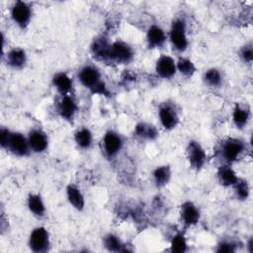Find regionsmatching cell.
I'll list each match as a JSON object with an SVG mask.
<instances>
[{
  "instance_id": "32",
  "label": "cell",
  "mask_w": 253,
  "mask_h": 253,
  "mask_svg": "<svg viewBox=\"0 0 253 253\" xmlns=\"http://www.w3.org/2000/svg\"><path fill=\"white\" fill-rule=\"evenodd\" d=\"M217 252H226V253H230V252H234L235 248L234 245L231 242H227V241H223L221 242L216 249Z\"/></svg>"
},
{
  "instance_id": "6",
  "label": "cell",
  "mask_w": 253,
  "mask_h": 253,
  "mask_svg": "<svg viewBox=\"0 0 253 253\" xmlns=\"http://www.w3.org/2000/svg\"><path fill=\"white\" fill-rule=\"evenodd\" d=\"M187 153L188 159L193 168L199 170L204 166L206 161V153L199 142L190 141L187 148Z\"/></svg>"
},
{
  "instance_id": "34",
  "label": "cell",
  "mask_w": 253,
  "mask_h": 253,
  "mask_svg": "<svg viewBox=\"0 0 253 253\" xmlns=\"http://www.w3.org/2000/svg\"><path fill=\"white\" fill-rule=\"evenodd\" d=\"M248 248H249V251L252 252V239H250L248 242Z\"/></svg>"
},
{
  "instance_id": "19",
  "label": "cell",
  "mask_w": 253,
  "mask_h": 253,
  "mask_svg": "<svg viewBox=\"0 0 253 253\" xmlns=\"http://www.w3.org/2000/svg\"><path fill=\"white\" fill-rule=\"evenodd\" d=\"M7 62L15 68L22 67L26 62V53L22 48H13L7 54Z\"/></svg>"
},
{
  "instance_id": "13",
  "label": "cell",
  "mask_w": 253,
  "mask_h": 253,
  "mask_svg": "<svg viewBox=\"0 0 253 253\" xmlns=\"http://www.w3.org/2000/svg\"><path fill=\"white\" fill-rule=\"evenodd\" d=\"M146 39H147V43L149 48H155V47L161 46L164 43L166 40V36L164 31L160 27L153 25L147 31Z\"/></svg>"
},
{
  "instance_id": "29",
  "label": "cell",
  "mask_w": 253,
  "mask_h": 253,
  "mask_svg": "<svg viewBox=\"0 0 253 253\" xmlns=\"http://www.w3.org/2000/svg\"><path fill=\"white\" fill-rule=\"evenodd\" d=\"M187 250V242L182 234H176L171 241V251L183 253Z\"/></svg>"
},
{
  "instance_id": "11",
  "label": "cell",
  "mask_w": 253,
  "mask_h": 253,
  "mask_svg": "<svg viewBox=\"0 0 253 253\" xmlns=\"http://www.w3.org/2000/svg\"><path fill=\"white\" fill-rule=\"evenodd\" d=\"M28 141L30 148L35 152H42L47 146L46 135L39 129H34L30 132Z\"/></svg>"
},
{
  "instance_id": "20",
  "label": "cell",
  "mask_w": 253,
  "mask_h": 253,
  "mask_svg": "<svg viewBox=\"0 0 253 253\" xmlns=\"http://www.w3.org/2000/svg\"><path fill=\"white\" fill-rule=\"evenodd\" d=\"M53 84L61 94H66L72 87V81L66 73L60 72L53 77Z\"/></svg>"
},
{
  "instance_id": "1",
  "label": "cell",
  "mask_w": 253,
  "mask_h": 253,
  "mask_svg": "<svg viewBox=\"0 0 253 253\" xmlns=\"http://www.w3.org/2000/svg\"><path fill=\"white\" fill-rule=\"evenodd\" d=\"M80 82L94 94L109 96V90L101 80L99 71L92 66H85L79 72Z\"/></svg>"
},
{
  "instance_id": "26",
  "label": "cell",
  "mask_w": 253,
  "mask_h": 253,
  "mask_svg": "<svg viewBox=\"0 0 253 253\" xmlns=\"http://www.w3.org/2000/svg\"><path fill=\"white\" fill-rule=\"evenodd\" d=\"M178 70L185 76H191L196 70L194 63L188 58H180L177 62Z\"/></svg>"
},
{
  "instance_id": "16",
  "label": "cell",
  "mask_w": 253,
  "mask_h": 253,
  "mask_svg": "<svg viewBox=\"0 0 253 253\" xmlns=\"http://www.w3.org/2000/svg\"><path fill=\"white\" fill-rule=\"evenodd\" d=\"M76 110H77V107L74 100L68 95H64L60 100V103L58 106V112L60 116L63 119L70 121L73 119L74 114L76 113Z\"/></svg>"
},
{
  "instance_id": "2",
  "label": "cell",
  "mask_w": 253,
  "mask_h": 253,
  "mask_svg": "<svg viewBox=\"0 0 253 253\" xmlns=\"http://www.w3.org/2000/svg\"><path fill=\"white\" fill-rule=\"evenodd\" d=\"M170 40L176 49L183 51L188 45V40L186 36L185 22L181 19H177L173 22L170 31Z\"/></svg>"
},
{
  "instance_id": "5",
  "label": "cell",
  "mask_w": 253,
  "mask_h": 253,
  "mask_svg": "<svg viewBox=\"0 0 253 253\" xmlns=\"http://www.w3.org/2000/svg\"><path fill=\"white\" fill-rule=\"evenodd\" d=\"M29 141L18 132H10L6 147L16 155L24 156L28 153Z\"/></svg>"
},
{
  "instance_id": "3",
  "label": "cell",
  "mask_w": 253,
  "mask_h": 253,
  "mask_svg": "<svg viewBox=\"0 0 253 253\" xmlns=\"http://www.w3.org/2000/svg\"><path fill=\"white\" fill-rule=\"evenodd\" d=\"M29 244L34 252H44L48 249V233L44 227H38L33 230L30 236Z\"/></svg>"
},
{
  "instance_id": "4",
  "label": "cell",
  "mask_w": 253,
  "mask_h": 253,
  "mask_svg": "<svg viewBox=\"0 0 253 253\" xmlns=\"http://www.w3.org/2000/svg\"><path fill=\"white\" fill-rule=\"evenodd\" d=\"M132 58V49L124 42H116L110 46V60L128 62Z\"/></svg>"
},
{
  "instance_id": "10",
  "label": "cell",
  "mask_w": 253,
  "mask_h": 253,
  "mask_svg": "<svg viewBox=\"0 0 253 253\" xmlns=\"http://www.w3.org/2000/svg\"><path fill=\"white\" fill-rule=\"evenodd\" d=\"M181 217L183 219V222L186 225H188V226L194 225L200 219L199 210L196 208V206L193 203L187 202L182 205Z\"/></svg>"
},
{
  "instance_id": "12",
  "label": "cell",
  "mask_w": 253,
  "mask_h": 253,
  "mask_svg": "<svg viewBox=\"0 0 253 253\" xmlns=\"http://www.w3.org/2000/svg\"><path fill=\"white\" fill-rule=\"evenodd\" d=\"M122 147V139L121 137L113 132L108 131L104 136V148L109 157L116 155Z\"/></svg>"
},
{
  "instance_id": "21",
  "label": "cell",
  "mask_w": 253,
  "mask_h": 253,
  "mask_svg": "<svg viewBox=\"0 0 253 253\" xmlns=\"http://www.w3.org/2000/svg\"><path fill=\"white\" fill-rule=\"evenodd\" d=\"M153 177H154V182L156 186L161 187L166 185L171 177V170L169 166H160L157 167L154 172H153Z\"/></svg>"
},
{
  "instance_id": "22",
  "label": "cell",
  "mask_w": 253,
  "mask_h": 253,
  "mask_svg": "<svg viewBox=\"0 0 253 253\" xmlns=\"http://www.w3.org/2000/svg\"><path fill=\"white\" fill-rule=\"evenodd\" d=\"M135 134L141 138L154 139L157 136V130L151 125L140 123L135 127Z\"/></svg>"
},
{
  "instance_id": "28",
  "label": "cell",
  "mask_w": 253,
  "mask_h": 253,
  "mask_svg": "<svg viewBox=\"0 0 253 253\" xmlns=\"http://www.w3.org/2000/svg\"><path fill=\"white\" fill-rule=\"evenodd\" d=\"M105 246L109 251H114V252L126 251L124 249V245L121 243L120 239L113 234H109L105 238Z\"/></svg>"
},
{
  "instance_id": "33",
  "label": "cell",
  "mask_w": 253,
  "mask_h": 253,
  "mask_svg": "<svg viewBox=\"0 0 253 253\" xmlns=\"http://www.w3.org/2000/svg\"><path fill=\"white\" fill-rule=\"evenodd\" d=\"M9 133H10V131L8 129H5V128H2L1 131H0V142H1V145L3 147H6V145H7V141H8V138H9Z\"/></svg>"
},
{
  "instance_id": "23",
  "label": "cell",
  "mask_w": 253,
  "mask_h": 253,
  "mask_svg": "<svg viewBox=\"0 0 253 253\" xmlns=\"http://www.w3.org/2000/svg\"><path fill=\"white\" fill-rule=\"evenodd\" d=\"M28 207H29L30 211L38 216H42L44 214V211H45L44 205H43L41 197L38 195H31L29 197Z\"/></svg>"
},
{
  "instance_id": "27",
  "label": "cell",
  "mask_w": 253,
  "mask_h": 253,
  "mask_svg": "<svg viewBox=\"0 0 253 253\" xmlns=\"http://www.w3.org/2000/svg\"><path fill=\"white\" fill-rule=\"evenodd\" d=\"M205 81L210 86H212V87L219 86L221 83V75L217 69H214V68L209 69L205 74Z\"/></svg>"
},
{
  "instance_id": "25",
  "label": "cell",
  "mask_w": 253,
  "mask_h": 253,
  "mask_svg": "<svg viewBox=\"0 0 253 253\" xmlns=\"http://www.w3.org/2000/svg\"><path fill=\"white\" fill-rule=\"evenodd\" d=\"M75 141L81 148H88L92 143V133L88 128H81L75 133Z\"/></svg>"
},
{
  "instance_id": "14",
  "label": "cell",
  "mask_w": 253,
  "mask_h": 253,
  "mask_svg": "<svg viewBox=\"0 0 253 253\" xmlns=\"http://www.w3.org/2000/svg\"><path fill=\"white\" fill-rule=\"evenodd\" d=\"M159 118L162 126L166 129H172L178 124V116L176 112L169 106H163L160 108Z\"/></svg>"
},
{
  "instance_id": "8",
  "label": "cell",
  "mask_w": 253,
  "mask_h": 253,
  "mask_svg": "<svg viewBox=\"0 0 253 253\" xmlns=\"http://www.w3.org/2000/svg\"><path fill=\"white\" fill-rule=\"evenodd\" d=\"M12 18L21 27H26L31 18V9L27 3L17 1L12 8Z\"/></svg>"
},
{
  "instance_id": "17",
  "label": "cell",
  "mask_w": 253,
  "mask_h": 253,
  "mask_svg": "<svg viewBox=\"0 0 253 253\" xmlns=\"http://www.w3.org/2000/svg\"><path fill=\"white\" fill-rule=\"evenodd\" d=\"M66 193H67V199L69 201V203L77 210L81 211L84 208L85 202H84V197L81 194L80 190L75 187L74 185H69L66 189Z\"/></svg>"
},
{
  "instance_id": "7",
  "label": "cell",
  "mask_w": 253,
  "mask_h": 253,
  "mask_svg": "<svg viewBox=\"0 0 253 253\" xmlns=\"http://www.w3.org/2000/svg\"><path fill=\"white\" fill-rule=\"evenodd\" d=\"M244 151V143L236 138H229L222 147V155L228 162H233Z\"/></svg>"
},
{
  "instance_id": "31",
  "label": "cell",
  "mask_w": 253,
  "mask_h": 253,
  "mask_svg": "<svg viewBox=\"0 0 253 253\" xmlns=\"http://www.w3.org/2000/svg\"><path fill=\"white\" fill-rule=\"evenodd\" d=\"M242 59L245 62L250 63L253 59V49H252V45L251 44H247L245 45L242 49H241V53H240Z\"/></svg>"
},
{
  "instance_id": "30",
  "label": "cell",
  "mask_w": 253,
  "mask_h": 253,
  "mask_svg": "<svg viewBox=\"0 0 253 253\" xmlns=\"http://www.w3.org/2000/svg\"><path fill=\"white\" fill-rule=\"evenodd\" d=\"M233 186L235 187V192L239 199L241 200L247 199V197L249 196V187L246 181L237 180Z\"/></svg>"
},
{
  "instance_id": "24",
  "label": "cell",
  "mask_w": 253,
  "mask_h": 253,
  "mask_svg": "<svg viewBox=\"0 0 253 253\" xmlns=\"http://www.w3.org/2000/svg\"><path fill=\"white\" fill-rule=\"evenodd\" d=\"M233 122L237 127H243L246 126L249 120V113L245 109L241 108L240 106L236 105L233 111Z\"/></svg>"
},
{
  "instance_id": "15",
  "label": "cell",
  "mask_w": 253,
  "mask_h": 253,
  "mask_svg": "<svg viewBox=\"0 0 253 253\" xmlns=\"http://www.w3.org/2000/svg\"><path fill=\"white\" fill-rule=\"evenodd\" d=\"M110 46L111 44H109L106 39L99 38L93 42L91 50L94 56L97 58L102 60H110Z\"/></svg>"
},
{
  "instance_id": "18",
  "label": "cell",
  "mask_w": 253,
  "mask_h": 253,
  "mask_svg": "<svg viewBox=\"0 0 253 253\" xmlns=\"http://www.w3.org/2000/svg\"><path fill=\"white\" fill-rule=\"evenodd\" d=\"M217 178L221 185L227 187L232 186L238 180L235 172L229 166H221L217 172Z\"/></svg>"
},
{
  "instance_id": "9",
  "label": "cell",
  "mask_w": 253,
  "mask_h": 253,
  "mask_svg": "<svg viewBox=\"0 0 253 253\" xmlns=\"http://www.w3.org/2000/svg\"><path fill=\"white\" fill-rule=\"evenodd\" d=\"M156 72L162 78H170L176 72V64L168 55H162L156 62Z\"/></svg>"
}]
</instances>
